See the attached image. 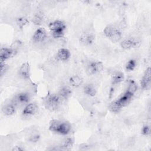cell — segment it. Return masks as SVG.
Here are the masks:
<instances>
[{
	"label": "cell",
	"instance_id": "cell-4",
	"mask_svg": "<svg viewBox=\"0 0 151 151\" xmlns=\"http://www.w3.org/2000/svg\"><path fill=\"white\" fill-rule=\"evenodd\" d=\"M104 69V65L101 61H93L87 66V71L90 74H95L101 72Z\"/></svg>",
	"mask_w": 151,
	"mask_h": 151
},
{
	"label": "cell",
	"instance_id": "cell-5",
	"mask_svg": "<svg viewBox=\"0 0 151 151\" xmlns=\"http://www.w3.org/2000/svg\"><path fill=\"white\" fill-rule=\"evenodd\" d=\"M133 96V94L126 91L120 98H119L118 99L114 101L119 105V106L121 109H122L123 107L126 106L130 103Z\"/></svg>",
	"mask_w": 151,
	"mask_h": 151
},
{
	"label": "cell",
	"instance_id": "cell-14",
	"mask_svg": "<svg viewBox=\"0 0 151 151\" xmlns=\"http://www.w3.org/2000/svg\"><path fill=\"white\" fill-rule=\"evenodd\" d=\"M71 54L70 51L65 48H60L57 54V56L58 58L62 61H67L70 57Z\"/></svg>",
	"mask_w": 151,
	"mask_h": 151
},
{
	"label": "cell",
	"instance_id": "cell-8",
	"mask_svg": "<svg viewBox=\"0 0 151 151\" xmlns=\"http://www.w3.org/2000/svg\"><path fill=\"white\" fill-rule=\"evenodd\" d=\"M38 110L37 104L33 102L27 104L22 110V114L24 116H31L35 114Z\"/></svg>",
	"mask_w": 151,
	"mask_h": 151
},
{
	"label": "cell",
	"instance_id": "cell-9",
	"mask_svg": "<svg viewBox=\"0 0 151 151\" xmlns=\"http://www.w3.org/2000/svg\"><path fill=\"white\" fill-rule=\"evenodd\" d=\"M150 80H151V69L150 67H148L146 70L141 79V81H140L141 87L143 89L147 88L148 87L150 86V81H151Z\"/></svg>",
	"mask_w": 151,
	"mask_h": 151
},
{
	"label": "cell",
	"instance_id": "cell-10",
	"mask_svg": "<svg viewBox=\"0 0 151 151\" xmlns=\"http://www.w3.org/2000/svg\"><path fill=\"white\" fill-rule=\"evenodd\" d=\"M48 27L51 32L55 31H65L66 28L64 22L60 20H55L50 22Z\"/></svg>",
	"mask_w": 151,
	"mask_h": 151
},
{
	"label": "cell",
	"instance_id": "cell-27",
	"mask_svg": "<svg viewBox=\"0 0 151 151\" xmlns=\"http://www.w3.org/2000/svg\"><path fill=\"white\" fill-rule=\"evenodd\" d=\"M43 20V17L41 14H35L33 18H32V22L35 25H40Z\"/></svg>",
	"mask_w": 151,
	"mask_h": 151
},
{
	"label": "cell",
	"instance_id": "cell-24",
	"mask_svg": "<svg viewBox=\"0 0 151 151\" xmlns=\"http://www.w3.org/2000/svg\"><path fill=\"white\" fill-rule=\"evenodd\" d=\"M16 22H17L18 26L20 28H22L28 24L29 21L28 20V19L27 18L24 17H21L17 19Z\"/></svg>",
	"mask_w": 151,
	"mask_h": 151
},
{
	"label": "cell",
	"instance_id": "cell-31",
	"mask_svg": "<svg viewBox=\"0 0 151 151\" xmlns=\"http://www.w3.org/2000/svg\"><path fill=\"white\" fill-rule=\"evenodd\" d=\"M24 149L21 147L20 146H15V147H14L12 149V150L14 151H21V150H23Z\"/></svg>",
	"mask_w": 151,
	"mask_h": 151
},
{
	"label": "cell",
	"instance_id": "cell-25",
	"mask_svg": "<svg viewBox=\"0 0 151 151\" xmlns=\"http://www.w3.org/2000/svg\"><path fill=\"white\" fill-rule=\"evenodd\" d=\"M136 67V61L134 59L130 60L126 65V70L128 71H132Z\"/></svg>",
	"mask_w": 151,
	"mask_h": 151
},
{
	"label": "cell",
	"instance_id": "cell-29",
	"mask_svg": "<svg viewBox=\"0 0 151 151\" xmlns=\"http://www.w3.org/2000/svg\"><path fill=\"white\" fill-rule=\"evenodd\" d=\"M150 126L148 125H145L142 129V133L144 136H148L150 134Z\"/></svg>",
	"mask_w": 151,
	"mask_h": 151
},
{
	"label": "cell",
	"instance_id": "cell-15",
	"mask_svg": "<svg viewBox=\"0 0 151 151\" xmlns=\"http://www.w3.org/2000/svg\"><path fill=\"white\" fill-rule=\"evenodd\" d=\"M124 76L122 71H116L111 74V80L113 85H116L124 80Z\"/></svg>",
	"mask_w": 151,
	"mask_h": 151
},
{
	"label": "cell",
	"instance_id": "cell-12",
	"mask_svg": "<svg viewBox=\"0 0 151 151\" xmlns=\"http://www.w3.org/2000/svg\"><path fill=\"white\" fill-rule=\"evenodd\" d=\"M71 127L70 123L66 122L61 121L56 133L62 135H66L69 133L71 130Z\"/></svg>",
	"mask_w": 151,
	"mask_h": 151
},
{
	"label": "cell",
	"instance_id": "cell-23",
	"mask_svg": "<svg viewBox=\"0 0 151 151\" xmlns=\"http://www.w3.org/2000/svg\"><path fill=\"white\" fill-rule=\"evenodd\" d=\"M61 121L58 120H52L50 122L49 125V130L52 132H57L58 126L60 123Z\"/></svg>",
	"mask_w": 151,
	"mask_h": 151
},
{
	"label": "cell",
	"instance_id": "cell-20",
	"mask_svg": "<svg viewBox=\"0 0 151 151\" xmlns=\"http://www.w3.org/2000/svg\"><path fill=\"white\" fill-rule=\"evenodd\" d=\"M72 91L71 89L68 87H63L58 92V95L61 97V99H67L71 95Z\"/></svg>",
	"mask_w": 151,
	"mask_h": 151
},
{
	"label": "cell",
	"instance_id": "cell-30",
	"mask_svg": "<svg viewBox=\"0 0 151 151\" xmlns=\"http://www.w3.org/2000/svg\"><path fill=\"white\" fill-rule=\"evenodd\" d=\"M0 65H1V76H2L3 74L6 70L7 65L5 63V61H1L0 62Z\"/></svg>",
	"mask_w": 151,
	"mask_h": 151
},
{
	"label": "cell",
	"instance_id": "cell-6",
	"mask_svg": "<svg viewBox=\"0 0 151 151\" xmlns=\"http://www.w3.org/2000/svg\"><path fill=\"white\" fill-rule=\"evenodd\" d=\"M95 40L94 35L90 32H83L80 37V42L84 45L92 44Z\"/></svg>",
	"mask_w": 151,
	"mask_h": 151
},
{
	"label": "cell",
	"instance_id": "cell-19",
	"mask_svg": "<svg viewBox=\"0 0 151 151\" xmlns=\"http://www.w3.org/2000/svg\"><path fill=\"white\" fill-rule=\"evenodd\" d=\"M83 83V79L79 76L75 75L71 76L69 78V83L73 87H77L80 86Z\"/></svg>",
	"mask_w": 151,
	"mask_h": 151
},
{
	"label": "cell",
	"instance_id": "cell-28",
	"mask_svg": "<svg viewBox=\"0 0 151 151\" xmlns=\"http://www.w3.org/2000/svg\"><path fill=\"white\" fill-rule=\"evenodd\" d=\"M40 139V135L38 133L32 134L29 138V141L31 143H36Z\"/></svg>",
	"mask_w": 151,
	"mask_h": 151
},
{
	"label": "cell",
	"instance_id": "cell-1",
	"mask_svg": "<svg viewBox=\"0 0 151 151\" xmlns=\"http://www.w3.org/2000/svg\"><path fill=\"white\" fill-rule=\"evenodd\" d=\"M103 32L104 35L113 42H117L122 38V32L120 29L111 24L107 25L104 29Z\"/></svg>",
	"mask_w": 151,
	"mask_h": 151
},
{
	"label": "cell",
	"instance_id": "cell-16",
	"mask_svg": "<svg viewBox=\"0 0 151 151\" xmlns=\"http://www.w3.org/2000/svg\"><path fill=\"white\" fill-rule=\"evenodd\" d=\"M30 94L28 93L23 92L19 93L16 97V101L20 104H25L29 102L30 100Z\"/></svg>",
	"mask_w": 151,
	"mask_h": 151
},
{
	"label": "cell",
	"instance_id": "cell-26",
	"mask_svg": "<svg viewBox=\"0 0 151 151\" xmlns=\"http://www.w3.org/2000/svg\"><path fill=\"white\" fill-rule=\"evenodd\" d=\"M109 109L113 113H118L122 109L119 106V105L116 103L115 101H114L110 103V104L109 106Z\"/></svg>",
	"mask_w": 151,
	"mask_h": 151
},
{
	"label": "cell",
	"instance_id": "cell-2",
	"mask_svg": "<svg viewBox=\"0 0 151 151\" xmlns=\"http://www.w3.org/2000/svg\"><path fill=\"white\" fill-rule=\"evenodd\" d=\"M61 97L56 94H50L47 97L45 101V106L47 109L51 111L57 110L60 106Z\"/></svg>",
	"mask_w": 151,
	"mask_h": 151
},
{
	"label": "cell",
	"instance_id": "cell-3",
	"mask_svg": "<svg viewBox=\"0 0 151 151\" xmlns=\"http://www.w3.org/2000/svg\"><path fill=\"white\" fill-rule=\"evenodd\" d=\"M141 44V41L135 37H128L124 39L120 43L122 48L124 50H129L139 47Z\"/></svg>",
	"mask_w": 151,
	"mask_h": 151
},
{
	"label": "cell",
	"instance_id": "cell-17",
	"mask_svg": "<svg viewBox=\"0 0 151 151\" xmlns=\"http://www.w3.org/2000/svg\"><path fill=\"white\" fill-rule=\"evenodd\" d=\"M83 90L84 93L90 97H94L97 94V89L95 86L92 84H86L84 87Z\"/></svg>",
	"mask_w": 151,
	"mask_h": 151
},
{
	"label": "cell",
	"instance_id": "cell-11",
	"mask_svg": "<svg viewBox=\"0 0 151 151\" xmlns=\"http://www.w3.org/2000/svg\"><path fill=\"white\" fill-rule=\"evenodd\" d=\"M19 74L24 79H28L30 76V66L28 62L24 63L19 69Z\"/></svg>",
	"mask_w": 151,
	"mask_h": 151
},
{
	"label": "cell",
	"instance_id": "cell-7",
	"mask_svg": "<svg viewBox=\"0 0 151 151\" xmlns=\"http://www.w3.org/2000/svg\"><path fill=\"white\" fill-rule=\"evenodd\" d=\"M47 38V32L44 28H38L34 32L32 39L34 42L40 43L45 41Z\"/></svg>",
	"mask_w": 151,
	"mask_h": 151
},
{
	"label": "cell",
	"instance_id": "cell-21",
	"mask_svg": "<svg viewBox=\"0 0 151 151\" xmlns=\"http://www.w3.org/2000/svg\"><path fill=\"white\" fill-rule=\"evenodd\" d=\"M73 145V140L72 138H67L64 139L60 144V147L64 149H68L72 147Z\"/></svg>",
	"mask_w": 151,
	"mask_h": 151
},
{
	"label": "cell",
	"instance_id": "cell-18",
	"mask_svg": "<svg viewBox=\"0 0 151 151\" xmlns=\"http://www.w3.org/2000/svg\"><path fill=\"white\" fill-rule=\"evenodd\" d=\"M16 107L13 104H8L2 108V112L5 116H11L15 113Z\"/></svg>",
	"mask_w": 151,
	"mask_h": 151
},
{
	"label": "cell",
	"instance_id": "cell-22",
	"mask_svg": "<svg viewBox=\"0 0 151 151\" xmlns=\"http://www.w3.org/2000/svg\"><path fill=\"white\" fill-rule=\"evenodd\" d=\"M137 90V84L134 80H130L129 81V86L126 91L134 95V94L136 93Z\"/></svg>",
	"mask_w": 151,
	"mask_h": 151
},
{
	"label": "cell",
	"instance_id": "cell-13",
	"mask_svg": "<svg viewBox=\"0 0 151 151\" xmlns=\"http://www.w3.org/2000/svg\"><path fill=\"white\" fill-rule=\"evenodd\" d=\"M14 51L9 48H1L0 50V61H5L9 59L13 55Z\"/></svg>",
	"mask_w": 151,
	"mask_h": 151
}]
</instances>
